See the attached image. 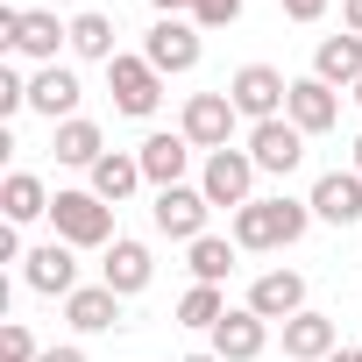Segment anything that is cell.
Returning a JSON list of instances; mask_svg holds the SVG:
<instances>
[{
  "label": "cell",
  "instance_id": "cell-1",
  "mask_svg": "<svg viewBox=\"0 0 362 362\" xmlns=\"http://www.w3.org/2000/svg\"><path fill=\"white\" fill-rule=\"evenodd\" d=\"M305 228H313L305 199H249L235 214V249H291Z\"/></svg>",
  "mask_w": 362,
  "mask_h": 362
},
{
  "label": "cell",
  "instance_id": "cell-2",
  "mask_svg": "<svg viewBox=\"0 0 362 362\" xmlns=\"http://www.w3.org/2000/svg\"><path fill=\"white\" fill-rule=\"evenodd\" d=\"M50 228L71 249H114V206L100 192H57L50 199Z\"/></svg>",
  "mask_w": 362,
  "mask_h": 362
},
{
  "label": "cell",
  "instance_id": "cell-3",
  "mask_svg": "<svg viewBox=\"0 0 362 362\" xmlns=\"http://www.w3.org/2000/svg\"><path fill=\"white\" fill-rule=\"evenodd\" d=\"M0 43L36 64H57V43H71V29H57V15L43 8H0Z\"/></svg>",
  "mask_w": 362,
  "mask_h": 362
},
{
  "label": "cell",
  "instance_id": "cell-4",
  "mask_svg": "<svg viewBox=\"0 0 362 362\" xmlns=\"http://www.w3.org/2000/svg\"><path fill=\"white\" fill-rule=\"evenodd\" d=\"M228 100H235V114H249V121H277L284 100H291V78L270 71V64H242V71L228 78Z\"/></svg>",
  "mask_w": 362,
  "mask_h": 362
},
{
  "label": "cell",
  "instance_id": "cell-5",
  "mask_svg": "<svg viewBox=\"0 0 362 362\" xmlns=\"http://www.w3.org/2000/svg\"><path fill=\"white\" fill-rule=\"evenodd\" d=\"M206 214H214V199L199 192V185H170V192H156V206H149V221H156V235H170V242H199L206 235Z\"/></svg>",
  "mask_w": 362,
  "mask_h": 362
},
{
  "label": "cell",
  "instance_id": "cell-6",
  "mask_svg": "<svg viewBox=\"0 0 362 362\" xmlns=\"http://www.w3.org/2000/svg\"><path fill=\"white\" fill-rule=\"evenodd\" d=\"M107 93H114V107L121 114H156V100H163V71L149 64V57H114L107 64Z\"/></svg>",
  "mask_w": 362,
  "mask_h": 362
},
{
  "label": "cell",
  "instance_id": "cell-7",
  "mask_svg": "<svg viewBox=\"0 0 362 362\" xmlns=\"http://www.w3.org/2000/svg\"><path fill=\"white\" fill-rule=\"evenodd\" d=\"M249 185H256V156L249 149H214L206 156V170H199V192L214 199V206H249Z\"/></svg>",
  "mask_w": 362,
  "mask_h": 362
},
{
  "label": "cell",
  "instance_id": "cell-8",
  "mask_svg": "<svg viewBox=\"0 0 362 362\" xmlns=\"http://www.w3.org/2000/svg\"><path fill=\"white\" fill-rule=\"evenodd\" d=\"M177 135H185L192 149H228V135H235V100L228 93H192L185 100V121H177Z\"/></svg>",
  "mask_w": 362,
  "mask_h": 362
},
{
  "label": "cell",
  "instance_id": "cell-9",
  "mask_svg": "<svg viewBox=\"0 0 362 362\" xmlns=\"http://www.w3.org/2000/svg\"><path fill=\"white\" fill-rule=\"evenodd\" d=\"M142 57H149V64H156L163 78L192 71V64H199V22H185V15L156 22V29H149V43H142Z\"/></svg>",
  "mask_w": 362,
  "mask_h": 362
},
{
  "label": "cell",
  "instance_id": "cell-10",
  "mask_svg": "<svg viewBox=\"0 0 362 362\" xmlns=\"http://www.w3.org/2000/svg\"><path fill=\"white\" fill-rule=\"evenodd\" d=\"M22 277H29V291H43V298H71V291H78V256H71V242L29 249V256H22Z\"/></svg>",
  "mask_w": 362,
  "mask_h": 362
},
{
  "label": "cell",
  "instance_id": "cell-11",
  "mask_svg": "<svg viewBox=\"0 0 362 362\" xmlns=\"http://www.w3.org/2000/svg\"><path fill=\"white\" fill-rule=\"evenodd\" d=\"M305 206H313V221H327V228H355V221H362V170H327Z\"/></svg>",
  "mask_w": 362,
  "mask_h": 362
},
{
  "label": "cell",
  "instance_id": "cell-12",
  "mask_svg": "<svg viewBox=\"0 0 362 362\" xmlns=\"http://www.w3.org/2000/svg\"><path fill=\"white\" fill-rule=\"evenodd\" d=\"M249 156H256V170H298V156H305V128H291L284 114L277 121H256L249 128Z\"/></svg>",
  "mask_w": 362,
  "mask_h": 362
},
{
  "label": "cell",
  "instance_id": "cell-13",
  "mask_svg": "<svg viewBox=\"0 0 362 362\" xmlns=\"http://www.w3.org/2000/svg\"><path fill=\"white\" fill-rule=\"evenodd\" d=\"M284 121H291V128H305V135H327V128L341 121V100H334V86H327V78H291Z\"/></svg>",
  "mask_w": 362,
  "mask_h": 362
},
{
  "label": "cell",
  "instance_id": "cell-14",
  "mask_svg": "<svg viewBox=\"0 0 362 362\" xmlns=\"http://www.w3.org/2000/svg\"><path fill=\"white\" fill-rule=\"evenodd\" d=\"M29 107L50 121V128H64V121H78V78L64 71V64H43L36 78H29Z\"/></svg>",
  "mask_w": 362,
  "mask_h": 362
},
{
  "label": "cell",
  "instance_id": "cell-15",
  "mask_svg": "<svg viewBox=\"0 0 362 362\" xmlns=\"http://www.w3.org/2000/svg\"><path fill=\"white\" fill-rule=\"evenodd\" d=\"M249 313H263V320H298V313H305V277H298V270H263V277L249 284Z\"/></svg>",
  "mask_w": 362,
  "mask_h": 362
},
{
  "label": "cell",
  "instance_id": "cell-16",
  "mask_svg": "<svg viewBox=\"0 0 362 362\" xmlns=\"http://www.w3.org/2000/svg\"><path fill=\"white\" fill-rule=\"evenodd\" d=\"M263 341H270V320H263V313H249V305H242V313L228 305V320L214 327V355H221V362H256V355H263Z\"/></svg>",
  "mask_w": 362,
  "mask_h": 362
},
{
  "label": "cell",
  "instance_id": "cell-17",
  "mask_svg": "<svg viewBox=\"0 0 362 362\" xmlns=\"http://www.w3.org/2000/svg\"><path fill=\"white\" fill-rule=\"evenodd\" d=\"M149 277H156V256H149L142 242H114V249H107V263H100V284H107V291H121V298L149 291Z\"/></svg>",
  "mask_w": 362,
  "mask_h": 362
},
{
  "label": "cell",
  "instance_id": "cell-18",
  "mask_svg": "<svg viewBox=\"0 0 362 362\" xmlns=\"http://www.w3.org/2000/svg\"><path fill=\"white\" fill-rule=\"evenodd\" d=\"M341 348V327L327 320V313H298V320H284V362H327Z\"/></svg>",
  "mask_w": 362,
  "mask_h": 362
},
{
  "label": "cell",
  "instance_id": "cell-19",
  "mask_svg": "<svg viewBox=\"0 0 362 362\" xmlns=\"http://www.w3.org/2000/svg\"><path fill=\"white\" fill-rule=\"evenodd\" d=\"M135 156H142V177H149V185H156V192H170V185H185L192 142H185V135H149Z\"/></svg>",
  "mask_w": 362,
  "mask_h": 362
},
{
  "label": "cell",
  "instance_id": "cell-20",
  "mask_svg": "<svg viewBox=\"0 0 362 362\" xmlns=\"http://www.w3.org/2000/svg\"><path fill=\"white\" fill-rule=\"evenodd\" d=\"M64 320H71L78 334H107V327H121V291H107V284H78V291L64 298Z\"/></svg>",
  "mask_w": 362,
  "mask_h": 362
},
{
  "label": "cell",
  "instance_id": "cell-21",
  "mask_svg": "<svg viewBox=\"0 0 362 362\" xmlns=\"http://www.w3.org/2000/svg\"><path fill=\"white\" fill-rule=\"evenodd\" d=\"M313 78L355 93V78H362V36H327V43L313 50Z\"/></svg>",
  "mask_w": 362,
  "mask_h": 362
},
{
  "label": "cell",
  "instance_id": "cell-22",
  "mask_svg": "<svg viewBox=\"0 0 362 362\" xmlns=\"http://www.w3.org/2000/svg\"><path fill=\"white\" fill-rule=\"evenodd\" d=\"M0 206H8V228H29L50 214V192H43V177L36 170H15L8 185H0Z\"/></svg>",
  "mask_w": 362,
  "mask_h": 362
},
{
  "label": "cell",
  "instance_id": "cell-23",
  "mask_svg": "<svg viewBox=\"0 0 362 362\" xmlns=\"http://www.w3.org/2000/svg\"><path fill=\"white\" fill-rule=\"evenodd\" d=\"M135 185H142V156H121V149H107V156L93 163V192H100L107 206H121Z\"/></svg>",
  "mask_w": 362,
  "mask_h": 362
},
{
  "label": "cell",
  "instance_id": "cell-24",
  "mask_svg": "<svg viewBox=\"0 0 362 362\" xmlns=\"http://www.w3.org/2000/svg\"><path fill=\"white\" fill-rule=\"evenodd\" d=\"M107 156V135H100V121H64L57 128V163H78V170H93Z\"/></svg>",
  "mask_w": 362,
  "mask_h": 362
},
{
  "label": "cell",
  "instance_id": "cell-25",
  "mask_svg": "<svg viewBox=\"0 0 362 362\" xmlns=\"http://www.w3.org/2000/svg\"><path fill=\"white\" fill-rule=\"evenodd\" d=\"M221 320H228V298H221V284H192L185 298H177V327H206V334H214Z\"/></svg>",
  "mask_w": 362,
  "mask_h": 362
},
{
  "label": "cell",
  "instance_id": "cell-26",
  "mask_svg": "<svg viewBox=\"0 0 362 362\" xmlns=\"http://www.w3.org/2000/svg\"><path fill=\"white\" fill-rule=\"evenodd\" d=\"M64 29H71V50H78V57L114 64V22H107V15H71Z\"/></svg>",
  "mask_w": 362,
  "mask_h": 362
},
{
  "label": "cell",
  "instance_id": "cell-27",
  "mask_svg": "<svg viewBox=\"0 0 362 362\" xmlns=\"http://www.w3.org/2000/svg\"><path fill=\"white\" fill-rule=\"evenodd\" d=\"M228 270H235V242L199 235L192 242V284H228Z\"/></svg>",
  "mask_w": 362,
  "mask_h": 362
},
{
  "label": "cell",
  "instance_id": "cell-28",
  "mask_svg": "<svg viewBox=\"0 0 362 362\" xmlns=\"http://www.w3.org/2000/svg\"><path fill=\"white\" fill-rule=\"evenodd\" d=\"M0 362H43V348H36V334H29L22 320L0 327Z\"/></svg>",
  "mask_w": 362,
  "mask_h": 362
},
{
  "label": "cell",
  "instance_id": "cell-29",
  "mask_svg": "<svg viewBox=\"0 0 362 362\" xmlns=\"http://www.w3.org/2000/svg\"><path fill=\"white\" fill-rule=\"evenodd\" d=\"M192 22H199V29H235V22H242V0H199Z\"/></svg>",
  "mask_w": 362,
  "mask_h": 362
},
{
  "label": "cell",
  "instance_id": "cell-30",
  "mask_svg": "<svg viewBox=\"0 0 362 362\" xmlns=\"http://www.w3.org/2000/svg\"><path fill=\"white\" fill-rule=\"evenodd\" d=\"M29 107V86H22V71H8L0 64V114H22Z\"/></svg>",
  "mask_w": 362,
  "mask_h": 362
},
{
  "label": "cell",
  "instance_id": "cell-31",
  "mask_svg": "<svg viewBox=\"0 0 362 362\" xmlns=\"http://www.w3.org/2000/svg\"><path fill=\"white\" fill-rule=\"evenodd\" d=\"M277 8H284L291 22H320V15H327V0H277Z\"/></svg>",
  "mask_w": 362,
  "mask_h": 362
},
{
  "label": "cell",
  "instance_id": "cell-32",
  "mask_svg": "<svg viewBox=\"0 0 362 362\" xmlns=\"http://www.w3.org/2000/svg\"><path fill=\"white\" fill-rule=\"evenodd\" d=\"M341 22H348V36H362V0H341Z\"/></svg>",
  "mask_w": 362,
  "mask_h": 362
},
{
  "label": "cell",
  "instance_id": "cell-33",
  "mask_svg": "<svg viewBox=\"0 0 362 362\" xmlns=\"http://www.w3.org/2000/svg\"><path fill=\"white\" fill-rule=\"evenodd\" d=\"M149 8H156V15L170 22V15H185V8H199V0H149Z\"/></svg>",
  "mask_w": 362,
  "mask_h": 362
},
{
  "label": "cell",
  "instance_id": "cell-34",
  "mask_svg": "<svg viewBox=\"0 0 362 362\" xmlns=\"http://www.w3.org/2000/svg\"><path fill=\"white\" fill-rule=\"evenodd\" d=\"M43 362H86L78 348H43Z\"/></svg>",
  "mask_w": 362,
  "mask_h": 362
},
{
  "label": "cell",
  "instance_id": "cell-35",
  "mask_svg": "<svg viewBox=\"0 0 362 362\" xmlns=\"http://www.w3.org/2000/svg\"><path fill=\"white\" fill-rule=\"evenodd\" d=\"M327 362H362V348H334V355H327Z\"/></svg>",
  "mask_w": 362,
  "mask_h": 362
},
{
  "label": "cell",
  "instance_id": "cell-36",
  "mask_svg": "<svg viewBox=\"0 0 362 362\" xmlns=\"http://www.w3.org/2000/svg\"><path fill=\"white\" fill-rule=\"evenodd\" d=\"M185 362H221V355H214V348H206V355H185Z\"/></svg>",
  "mask_w": 362,
  "mask_h": 362
},
{
  "label": "cell",
  "instance_id": "cell-37",
  "mask_svg": "<svg viewBox=\"0 0 362 362\" xmlns=\"http://www.w3.org/2000/svg\"><path fill=\"white\" fill-rule=\"evenodd\" d=\"M355 170H362V135H355Z\"/></svg>",
  "mask_w": 362,
  "mask_h": 362
},
{
  "label": "cell",
  "instance_id": "cell-38",
  "mask_svg": "<svg viewBox=\"0 0 362 362\" xmlns=\"http://www.w3.org/2000/svg\"><path fill=\"white\" fill-rule=\"evenodd\" d=\"M355 107H362V78H355Z\"/></svg>",
  "mask_w": 362,
  "mask_h": 362
}]
</instances>
